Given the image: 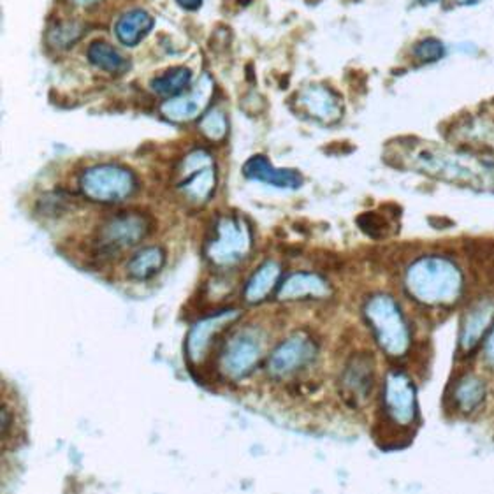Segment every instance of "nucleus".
I'll return each mask as SVG.
<instances>
[{
  "instance_id": "nucleus-22",
  "label": "nucleus",
  "mask_w": 494,
  "mask_h": 494,
  "mask_svg": "<svg viewBox=\"0 0 494 494\" xmlns=\"http://www.w3.org/2000/svg\"><path fill=\"white\" fill-rule=\"evenodd\" d=\"M69 2H73L74 5H82V7H88V5H94V4H97L99 0H69Z\"/></svg>"
},
{
  "instance_id": "nucleus-8",
  "label": "nucleus",
  "mask_w": 494,
  "mask_h": 494,
  "mask_svg": "<svg viewBox=\"0 0 494 494\" xmlns=\"http://www.w3.org/2000/svg\"><path fill=\"white\" fill-rule=\"evenodd\" d=\"M340 95L328 86L313 84L304 88L298 95V103L302 110L315 120L332 124L338 118H341V103Z\"/></svg>"
},
{
  "instance_id": "nucleus-23",
  "label": "nucleus",
  "mask_w": 494,
  "mask_h": 494,
  "mask_svg": "<svg viewBox=\"0 0 494 494\" xmlns=\"http://www.w3.org/2000/svg\"><path fill=\"white\" fill-rule=\"evenodd\" d=\"M454 2L459 4V5H475V4H479L482 0H454Z\"/></svg>"
},
{
  "instance_id": "nucleus-1",
  "label": "nucleus",
  "mask_w": 494,
  "mask_h": 494,
  "mask_svg": "<svg viewBox=\"0 0 494 494\" xmlns=\"http://www.w3.org/2000/svg\"><path fill=\"white\" fill-rule=\"evenodd\" d=\"M80 189L86 199L111 204L122 203L136 193L138 180L134 173L122 165H94L80 176Z\"/></svg>"
},
{
  "instance_id": "nucleus-7",
  "label": "nucleus",
  "mask_w": 494,
  "mask_h": 494,
  "mask_svg": "<svg viewBox=\"0 0 494 494\" xmlns=\"http://www.w3.org/2000/svg\"><path fill=\"white\" fill-rule=\"evenodd\" d=\"M238 317H240V311L234 310V308H229V310L217 311L215 315H210V317L199 321L197 324H193V330L187 336V357H189V361L193 364H199L206 357V352L210 351L212 340L223 328L232 324Z\"/></svg>"
},
{
  "instance_id": "nucleus-10",
  "label": "nucleus",
  "mask_w": 494,
  "mask_h": 494,
  "mask_svg": "<svg viewBox=\"0 0 494 494\" xmlns=\"http://www.w3.org/2000/svg\"><path fill=\"white\" fill-rule=\"evenodd\" d=\"M310 357V345L301 338H291L282 343L268 359V371L273 377H283L302 366Z\"/></svg>"
},
{
  "instance_id": "nucleus-15",
  "label": "nucleus",
  "mask_w": 494,
  "mask_h": 494,
  "mask_svg": "<svg viewBox=\"0 0 494 494\" xmlns=\"http://www.w3.org/2000/svg\"><path fill=\"white\" fill-rule=\"evenodd\" d=\"M165 262V252L161 247H146L138 252L127 264V273L134 280H148L157 275Z\"/></svg>"
},
{
  "instance_id": "nucleus-17",
  "label": "nucleus",
  "mask_w": 494,
  "mask_h": 494,
  "mask_svg": "<svg viewBox=\"0 0 494 494\" xmlns=\"http://www.w3.org/2000/svg\"><path fill=\"white\" fill-rule=\"evenodd\" d=\"M84 32H86V28L80 22L64 20L48 30L46 41L55 50H69L71 46H74L82 39Z\"/></svg>"
},
{
  "instance_id": "nucleus-3",
  "label": "nucleus",
  "mask_w": 494,
  "mask_h": 494,
  "mask_svg": "<svg viewBox=\"0 0 494 494\" xmlns=\"http://www.w3.org/2000/svg\"><path fill=\"white\" fill-rule=\"evenodd\" d=\"M178 191L191 203L204 204L217 189L215 161L206 150H193L178 167Z\"/></svg>"
},
{
  "instance_id": "nucleus-12",
  "label": "nucleus",
  "mask_w": 494,
  "mask_h": 494,
  "mask_svg": "<svg viewBox=\"0 0 494 494\" xmlns=\"http://www.w3.org/2000/svg\"><path fill=\"white\" fill-rule=\"evenodd\" d=\"M86 56L92 65L108 74H124L131 67V62L106 41H94L86 50Z\"/></svg>"
},
{
  "instance_id": "nucleus-9",
  "label": "nucleus",
  "mask_w": 494,
  "mask_h": 494,
  "mask_svg": "<svg viewBox=\"0 0 494 494\" xmlns=\"http://www.w3.org/2000/svg\"><path fill=\"white\" fill-rule=\"evenodd\" d=\"M248 180L264 182L280 189H296L302 183L301 174L294 169H276L264 155H255L243 165Z\"/></svg>"
},
{
  "instance_id": "nucleus-13",
  "label": "nucleus",
  "mask_w": 494,
  "mask_h": 494,
  "mask_svg": "<svg viewBox=\"0 0 494 494\" xmlns=\"http://www.w3.org/2000/svg\"><path fill=\"white\" fill-rule=\"evenodd\" d=\"M280 278V266L273 261H266L248 280L243 291V298L250 304L264 301L270 292L275 289L276 282Z\"/></svg>"
},
{
  "instance_id": "nucleus-19",
  "label": "nucleus",
  "mask_w": 494,
  "mask_h": 494,
  "mask_svg": "<svg viewBox=\"0 0 494 494\" xmlns=\"http://www.w3.org/2000/svg\"><path fill=\"white\" fill-rule=\"evenodd\" d=\"M445 55V46L440 43L439 39L428 37L422 43H419L413 50V56L424 64H431L437 62L440 58Z\"/></svg>"
},
{
  "instance_id": "nucleus-4",
  "label": "nucleus",
  "mask_w": 494,
  "mask_h": 494,
  "mask_svg": "<svg viewBox=\"0 0 494 494\" xmlns=\"http://www.w3.org/2000/svg\"><path fill=\"white\" fill-rule=\"evenodd\" d=\"M150 222L144 215L134 212H122L111 217L101 229L99 248L101 257H113L124 248L138 245L150 232Z\"/></svg>"
},
{
  "instance_id": "nucleus-18",
  "label": "nucleus",
  "mask_w": 494,
  "mask_h": 494,
  "mask_svg": "<svg viewBox=\"0 0 494 494\" xmlns=\"http://www.w3.org/2000/svg\"><path fill=\"white\" fill-rule=\"evenodd\" d=\"M199 131L210 141L222 143L223 139L227 138V133H229V124H227L225 113L219 108H213L206 114H203L201 122H199Z\"/></svg>"
},
{
  "instance_id": "nucleus-6",
  "label": "nucleus",
  "mask_w": 494,
  "mask_h": 494,
  "mask_svg": "<svg viewBox=\"0 0 494 494\" xmlns=\"http://www.w3.org/2000/svg\"><path fill=\"white\" fill-rule=\"evenodd\" d=\"M213 92H215V80L208 73H204L189 92L165 99L161 106V113L169 122H174V124L193 122L210 106Z\"/></svg>"
},
{
  "instance_id": "nucleus-14",
  "label": "nucleus",
  "mask_w": 494,
  "mask_h": 494,
  "mask_svg": "<svg viewBox=\"0 0 494 494\" xmlns=\"http://www.w3.org/2000/svg\"><path fill=\"white\" fill-rule=\"evenodd\" d=\"M328 292V287L321 278L313 275H292L287 278L282 287L278 289V300H302L304 296H324Z\"/></svg>"
},
{
  "instance_id": "nucleus-21",
  "label": "nucleus",
  "mask_w": 494,
  "mask_h": 494,
  "mask_svg": "<svg viewBox=\"0 0 494 494\" xmlns=\"http://www.w3.org/2000/svg\"><path fill=\"white\" fill-rule=\"evenodd\" d=\"M174 2L185 11H195L203 5V0H174Z\"/></svg>"
},
{
  "instance_id": "nucleus-16",
  "label": "nucleus",
  "mask_w": 494,
  "mask_h": 494,
  "mask_svg": "<svg viewBox=\"0 0 494 494\" xmlns=\"http://www.w3.org/2000/svg\"><path fill=\"white\" fill-rule=\"evenodd\" d=\"M191 83H193L191 69H187V67H173V69L163 73L161 76L153 78L152 83H150V86H152V90L157 95L171 99V97H176V95L183 94L189 88Z\"/></svg>"
},
{
  "instance_id": "nucleus-24",
  "label": "nucleus",
  "mask_w": 494,
  "mask_h": 494,
  "mask_svg": "<svg viewBox=\"0 0 494 494\" xmlns=\"http://www.w3.org/2000/svg\"><path fill=\"white\" fill-rule=\"evenodd\" d=\"M422 4H433V2H439V0H420Z\"/></svg>"
},
{
  "instance_id": "nucleus-11",
  "label": "nucleus",
  "mask_w": 494,
  "mask_h": 494,
  "mask_svg": "<svg viewBox=\"0 0 494 494\" xmlns=\"http://www.w3.org/2000/svg\"><path fill=\"white\" fill-rule=\"evenodd\" d=\"M153 25H155V20L150 13H146L143 9H133L118 18V22L114 25V34H116V39L124 46L134 48L150 35Z\"/></svg>"
},
{
  "instance_id": "nucleus-5",
  "label": "nucleus",
  "mask_w": 494,
  "mask_h": 494,
  "mask_svg": "<svg viewBox=\"0 0 494 494\" xmlns=\"http://www.w3.org/2000/svg\"><path fill=\"white\" fill-rule=\"evenodd\" d=\"M262 357V341L253 331H242L225 343L222 352V370L232 380L248 377Z\"/></svg>"
},
{
  "instance_id": "nucleus-20",
  "label": "nucleus",
  "mask_w": 494,
  "mask_h": 494,
  "mask_svg": "<svg viewBox=\"0 0 494 494\" xmlns=\"http://www.w3.org/2000/svg\"><path fill=\"white\" fill-rule=\"evenodd\" d=\"M357 222H359L361 229H362L366 234L373 236V238H379V236L384 234L385 220L380 219V217L375 215V213H366V215L359 217Z\"/></svg>"
},
{
  "instance_id": "nucleus-2",
  "label": "nucleus",
  "mask_w": 494,
  "mask_h": 494,
  "mask_svg": "<svg viewBox=\"0 0 494 494\" xmlns=\"http://www.w3.org/2000/svg\"><path fill=\"white\" fill-rule=\"evenodd\" d=\"M252 250V231L242 217H220L215 234L206 243V259L217 268H231L247 259Z\"/></svg>"
}]
</instances>
